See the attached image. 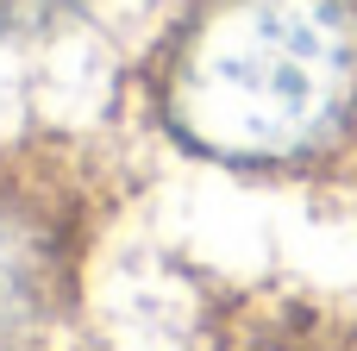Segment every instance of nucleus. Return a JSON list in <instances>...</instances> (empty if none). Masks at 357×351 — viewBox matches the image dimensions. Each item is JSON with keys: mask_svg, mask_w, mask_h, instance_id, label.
Masks as SVG:
<instances>
[{"mask_svg": "<svg viewBox=\"0 0 357 351\" xmlns=\"http://www.w3.org/2000/svg\"><path fill=\"white\" fill-rule=\"evenodd\" d=\"M151 107L226 170L357 182V0H188Z\"/></svg>", "mask_w": 357, "mask_h": 351, "instance_id": "nucleus-1", "label": "nucleus"}, {"mask_svg": "<svg viewBox=\"0 0 357 351\" xmlns=\"http://www.w3.org/2000/svg\"><path fill=\"white\" fill-rule=\"evenodd\" d=\"M88 257V195L75 176L0 157V351H44L63 333Z\"/></svg>", "mask_w": 357, "mask_h": 351, "instance_id": "nucleus-2", "label": "nucleus"}, {"mask_svg": "<svg viewBox=\"0 0 357 351\" xmlns=\"http://www.w3.org/2000/svg\"><path fill=\"white\" fill-rule=\"evenodd\" d=\"M182 351H357V320L289 289L226 295Z\"/></svg>", "mask_w": 357, "mask_h": 351, "instance_id": "nucleus-3", "label": "nucleus"}]
</instances>
